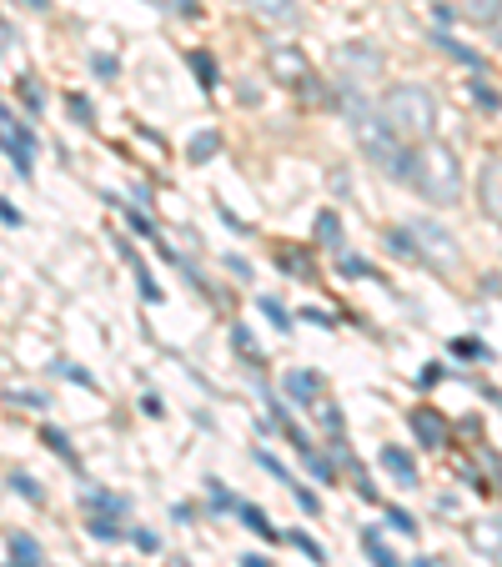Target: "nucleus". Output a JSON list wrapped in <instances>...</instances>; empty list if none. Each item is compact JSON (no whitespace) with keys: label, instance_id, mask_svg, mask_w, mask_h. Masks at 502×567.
<instances>
[{"label":"nucleus","instance_id":"nucleus-47","mask_svg":"<svg viewBox=\"0 0 502 567\" xmlns=\"http://www.w3.org/2000/svg\"><path fill=\"white\" fill-rule=\"evenodd\" d=\"M412 567H437V557H417V563Z\"/></svg>","mask_w":502,"mask_h":567},{"label":"nucleus","instance_id":"nucleus-37","mask_svg":"<svg viewBox=\"0 0 502 567\" xmlns=\"http://www.w3.org/2000/svg\"><path fill=\"white\" fill-rule=\"evenodd\" d=\"M387 522L397 532H417V522H412V512H402V507H387Z\"/></svg>","mask_w":502,"mask_h":567},{"label":"nucleus","instance_id":"nucleus-3","mask_svg":"<svg viewBox=\"0 0 502 567\" xmlns=\"http://www.w3.org/2000/svg\"><path fill=\"white\" fill-rule=\"evenodd\" d=\"M382 121H387L402 141H417V146H422V141H432V131H437V101H432V90L402 81V86H387V96H382Z\"/></svg>","mask_w":502,"mask_h":567},{"label":"nucleus","instance_id":"nucleus-14","mask_svg":"<svg viewBox=\"0 0 502 567\" xmlns=\"http://www.w3.org/2000/svg\"><path fill=\"white\" fill-rule=\"evenodd\" d=\"M427 40H437V46H442V51H447V56H457V61H463V65H472V71H482V56H477L472 46H463V40H452L447 30H432V36H427Z\"/></svg>","mask_w":502,"mask_h":567},{"label":"nucleus","instance_id":"nucleus-11","mask_svg":"<svg viewBox=\"0 0 502 567\" xmlns=\"http://www.w3.org/2000/svg\"><path fill=\"white\" fill-rule=\"evenodd\" d=\"M472 547L477 553H492V557H502V522H492V517H482V522H472Z\"/></svg>","mask_w":502,"mask_h":567},{"label":"nucleus","instance_id":"nucleus-10","mask_svg":"<svg viewBox=\"0 0 502 567\" xmlns=\"http://www.w3.org/2000/svg\"><path fill=\"white\" fill-rule=\"evenodd\" d=\"M382 467L392 472V482H402V487H417V462L402 447H382Z\"/></svg>","mask_w":502,"mask_h":567},{"label":"nucleus","instance_id":"nucleus-16","mask_svg":"<svg viewBox=\"0 0 502 567\" xmlns=\"http://www.w3.org/2000/svg\"><path fill=\"white\" fill-rule=\"evenodd\" d=\"M216 151H221V136H216V131H201V136H191V146H186V156L196 166H206Z\"/></svg>","mask_w":502,"mask_h":567},{"label":"nucleus","instance_id":"nucleus-8","mask_svg":"<svg viewBox=\"0 0 502 567\" xmlns=\"http://www.w3.org/2000/svg\"><path fill=\"white\" fill-rule=\"evenodd\" d=\"M407 422H412V432H417V442H422V447H432V452H437V447H447V437H452V427H447V417L437 412V407H412V412H407Z\"/></svg>","mask_w":502,"mask_h":567},{"label":"nucleus","instance_id":"nucleus-12","mask_svg":"<svg viewBox=\"0 0 502 567\" xmlns=\"http://www.w3.org/2000/svg\"><path fill=\"white\" fill-rule=\"evenodd\" d=\"M5 547H11V567H40V547H36L30 532H11Z\"/></svg>","mask_w":502,"mask_h":567},{"label":"nucleus","instance_id":"nucleus-5","mask_svg":"<svg viewBox=\"0 0 502 567\" xmlns=\"http://www.w3.org/2000/svg\"><path fill=\"white\" fill-rule=\"evenodd\" d=\"M266 71H272V81H281V86H307L312 81V61L301 56V46H287V40H276L272 51H266Z\"/></svg>","mask_w":502,"mask_h":567},{"label":"nucleus","instance_id":"nucleus-40","mask_svg":"<svg viewBox=\"0 0 502 567\" xmlns=\"http://www.w3.org/2000/svg\"><path fill=\"white\" fill-rule=\"evenodd\" d=\"M21 96H25V106H30V111H40V101H46L36 81H21Z\"/></svg>","mask_w":502,"mask_h":567},{"label":"nucleus","instance_id":"nucleus-48","mask_svg":"<svg viewBox=\"0 0 502 567\" xmlns=\"http://www.w3.org/2000/svg\"><path fill=\"white\" fill-rule=\"evenodd\" d=\"M25 5H30V11H46V5H50V0H25Z\"/></svg>","mask_w":502,"mask_h":567},{"label":"nucleus","instance_id":"nucleus-34","mask_svg":"<svg viewBox=\"0 0 502 567\" xmlns=\"http://www.w3.org/2000/svg\"><path fill=\"white\" fill-rule=\"evenodd\" d=\"M291 497L301 503V512H316V507H322V503H316V492H312V487H301V482H291Z\"/></svg>","mask_w":502,"mask_h":567},{"label":"nucleus","instance_id":"nucleus-38","mask_svg":"<svg viewBox=\"0 0 502 567\" xmlns=\"http://www.w3.org/2000/svg\"><path fill=\"white\" fill-rule=\"evenodd\" d=\"M256 462H262V467H266V472H272V477H276V482H291V477H287V467L276 462V457H272V452H256Z\"/></svg>","mask_w":502,"mask_h":567},{"label":"nucleus","instance_id":"nucleus-45","mask_svg":"<svg viewBox=\"0 0 502 567\" xmlns=\"http://www.w3.org/2000/svg\"><path fill=\"white\" fill-rule=\"evenodd\" d=\"M301 322H316V327H337V322H332L326 312H301Z\"/></svg>","mask_w":502,"mask_h":567},{"label":"nucleus","instance_id":"nucleus-36","mask_svg":"<svg viewBox=\"0 0 502 567\" xmlns=\"http://www.w3.org/2000/svg\"><path fill=\"white\" fill-rule=\"evenodd\" d=\"M342 277H372V266L362 256H342Z\"/></svg>","mask_w":502,"mask_h":567},{"label":"nucleus","instance_id":"nucleus-2","mask_svg":"<svg viewBox=\"0 0 502 567\" xmlns=\"http://www.w3.org/2000/svg\"><path fill=\"white\" fill-rule=\"evenodd\" d=\"M412 181L422 191V202L432 206H457L463 202V161L452 151L447 141H422L412 151Z\"/></svg>","mask_w":502,"mask_h":567},{"label":"nucleus","instance_id":"nucleus-6","mask_svg":"<svg viewBox=\"0 0 502 567\" xmlns=\"http://www.w3.org/2000/svg\"><path fill=\"white\" fill-rule=\"evenodd\" d=\"M337 71H342L347 86H362V81L382 76V56H376L367 40H351V46H342V51H337Z\"/></svg>","mask_w":502,"mask_h":567},{"label":"nucleus","instance_id":"nucleus-17","mask_svg":"<svg viewBox=\"0 0 502 567\" xmlns=\"http://www.w3.org/2000/svg\"><path fill=\"white\" fill-rule=\"evenodd\" d=\"M186 61H191V71H196L201 90H216V81H221V76H216V61H212V51H191Z\"/></svg>","mask_w":502,"mask_h":567},{"label":"nucleus","instance_id":"nucleus-49","mask_svg":"<svg viewBox=\"0 0 502 567\" xmlns=\"http://www.w3.org/2000/svg\"><path fill=\"white\" fill-rule=\"evenodd\" d=\"M492 30H498V40H502V15H498V21H492Z\"/></svg>","mask_w":502,"mask_h":567},{"label":"nucleus","instance_id":"nucleus-41","mask_svg":"<svg viewBox=\"0 0 502 567\" xmlns=\"http://www.w3.org/2000/svg\"><path fill=\"white\" fill-rule=\"evenodd\" d=\"M71 116L81 121V126H91V101L86 96H71Z\"/></svg>","mask_w":502,"mask_h":567},{"label":"nucleus","instance_id":"nucleus-15","mask_svg":"<svg viewBox=\"0 0 502 567\" xmlns=\"http://www.w3.org/2000/svg\"><path fill=\"white\" fill-rule=\"evenodd\" d=\"M276 262H281V271H291V277L316 281V262H312L307 252H276Z\"/></svg>","mask_w":502,"mask_h":567},{"label":"nucleus","instance_id":"nucleus-31","mask_svg":"<svg viewBox=\"0 0 502 567\" xmlns=\"http://www.w3.org/2000/svg\"><path fill=\"white\" fill-rule=\"evenodd\" d=\"M452 357H488V347L472 337H452Z\"/></svg>","mask_w":502,"mask_h":567},{"label":"nucleus","instance_id":"nucleus-22","mask_svg":"<svg viewBox=\"0 0 502 567\" xmlns=\"http://www.w3.org/2000/svg\"><path fill=\"white\" fill-rule=\"evenodd\" d=\"M467 96H472V101L482 106V111H502V96H498V90H492L482 76H477V81H467Z\"/></svg>","mask_w":502,"mask_h":567},{"label":"nucleus","instance_id":"nucleus-19","mask_svg":"<svg viewBox=\"0 0 502 567\" xmlns=\"http://www.w3.org/2000/svg\"><path fill=\"white\" fill-rule=\"evenodd\" d=\"M247 5L266 21H291V11H297V0H247Z\"/></svg>","mask_w":502,"mask_h":567},{"label":"nucleus","instance_id":"nucleus-39","mask_svg":"<svg viewBox=\"0 0 502 567\" xmlns=\"http://www.w3.org/2000/svg\"><path fill=\"white\" fill-rule=\"evenodd\" d=\"M91 65H96V76H106V81L121 71V65H116V56H91Z\"/></svg>","mask_w":502,"mask_h":567},{"label":"nucleus","instance_id":"nucleus-24","mask_svg":"<svg viewBox=\"0 0 502 567\" xmlns=\"http://www.w3.org/2000/svg\"><path fill=\"white\" fill-rule=\"evenodd\" d=\"M463 11H467V21H498L502 5L498 0H463Z\"/></svg>","mask_w":502,"mask_h":567},{"label":"nucleus","instance_id":"nucleus-21","mask_svg":"<svg viewBox=\"0 0 502 567\" xmlns=\"http://www.w3.org/2000/svg\"><path fill=\"white\" fill-rule=\"evenodd\" d=\"M362 547L372 553V567H402L397 557H392V547H387L382 537H376V532H362Z\"/></svg>","mask_w":502,"mask_h":567},{"label":"nucleus","instance_id":"nucleus-46","mask_svg":"<svg viewBox=\"0 0 502 567\" xmlns=\"http://www.w3.org/2000/svg\"><path fill=\"white\" fill-rule=\"evenodd\" d=\"M241 567H272V563H266V557H256V553H247V557H241Z\"/></svg>","mask_w":502,"mask_h":567},{"label":"nucleus","instance_id":"nucleus-13","mask_svg":"<svg viewBox=\"0 0 502 567\" xmlns=\"http://www.w3.org/2000/svg\"><path fill=\"white\" fill-rule=\"evenodd\" d=\"M342 216L337 211H322L316 216V246H326V252H342Z\"/></svg>","mask_w":502,"mask_h":567},{"label":"nucleus","instance_id":"nucleus-9","mask_svg":"<svg viewBox=\"0 0 502 567\" xmlns=\"http://www.w3.org/2000/svg\"><path fill=\"white\" fill-rule=\"evenodd\" d=\"M281 391H287V402H297V407H316V402H322V377L297 366V372L281 377Z\"/></svg>","mask_w":502,"mask_h":567},{"label":"nucleus","instance_id":"nucleus-1","mask_svg":"<svg viewBox=\"0 0 502 567\" xmlns=\"http://www.w3.org/2000/svg\"><path fill=\"white\" fill-rule=\"evenodd\" d=\"M342 116H347L351 136H357V146L367 151V161L382 171V176L392 181H407L412 176V151L402 146V136L382 121V111H372V106L357 96V86H347V96H342Z\"/></svg>","mask_w":502,"mask_h":567},{"label":"nucleus","instance_id":"nucleus-26","mask_svg":"<svg viewBox=\"0 0 502 567\" xmlns=\"http://www.w3.org/2000/svg\"><path fill=\"white\" fill-rule=\"evenodd\" d=\"M86 532H91V537H96V542H116V537H121V528H116V522H111V517H91V522H86Z\"/></svg>","mask_w":502,"mask_h":567},{"label":"nucleus","instance_id":"nucleus-44","mask_svg":"<svg viewBox=\"0 0 502 567\" xmlns=\"http://www.w3.org/2000/svg\"><path fill=\"white\" fill-rule=\"evenodd\" d=\"M0 221H5V227H11V231H15V227H21V211H15V206H11V202H0Z\"/></svg>","mask_w":502,"mask_h":567},{"label":"nucleus","instance_id":"nucleus-29","mask_svg":"<svg viewBox=\"0 0 502 567\" xmlns=\"http://www.w3.org/2000/svg\"><path fill=\"white\" fill-rule=\"evenodd\" d=\"M262 312L272 316V322H276V327H281V331H291V316H287V306L276 302V296H262Z\"/></svg>","mask_w":502,"mask_h":567},{"label":"nucleus","instance_id":"nucleus-28","mask_svg":"<svg viewBox=\"0 0 502 567\" xmlns=\"http://www.w3.org/2000/svg\"><path fill=\"white\" fill-rule=\"evenodd\" d=\"M40 442H46L50 452H61V457H71V437H65V432H61V427H46V432H40Z\"/></svg>","mask_w":502,"mask_h":567},{"label":"nucleus","instance_id":"nucleus-30","mask_svg":"<svg viewBox=\"0 0 502 567\" xmlns=\"http://www.w3.org/2000/svg\"><path fill=\"white\" fill-rule=\"evenodd\" d=\"M151 5H161L171 15H201V0H151Z\"/></svg>","mask_w":502,"mask_h":567},{"label":"nucleus","instance_id":"nucleus-35","mask_svg":"<svg viewBox=\"0 0 502 567\" xmlns=\"http://www.w3.org/2000/svg\"><path fill=\"white\" fill-rule=\"evenodd\" d=\"M126 221H131V231H141V236L156 241V227H151V216H146V211H126Z\"/></svg>","mask_w":502,"mask_h":567},{"label":"nucleus","instance_id":"nucleus-32","mask_svg":"<svg viewBox=\"0 0 502 567\" xmlns=\"http://www.w3.org/2000/svg\"><path fill=\"white\" fill-rule=\"evenodd\" d=\"M316 412H322V427L332 432V437H342V412L337 407H326V402H316Z\"/></svg>","mask_w":502,"mask_h":567},{"label":"nucleus","instance_id":"nucleus-27","mask_svg":"<svg viewBox=\"0 0 502 567\" xmlns=\"http://www.w3.org/2000/svg\"><path fill=\"white\" fill-rule=\"evenodd\" d=\"M86 507L91 512H121V497H111V492H86Z\"/></svg>","mask_w":502,"mask_h":567},{"label":"nucleus","instance_id":"nucleus-4","mask_svg":"<svg viewBox=\"0 0 502 567\" xmlns=\"http://www.w3.org/2000/svg\"><path fill=\"white\" fill-rule=\"evenodd\" d=\"M407 231H412L417 241V262L437 266V271H457L463 266V246H457V236H452L447 227H437V221H407Z\"/></svg>","mask_w":502,"mask_h":567},{"label":"nucleus","instance_id":"nucleus-20","mask_svg":"<svg viewBox=\"0 0 502 567\" xmlns=\"http://www.w3.org/2000/svg\"><path fill=\"white\" fill-rule=\"evenodd\" d=\"M387 246H392V256H402V262H417V241H412V231H407V227H392L387 231Z\"/></svg>","mask_w":502,"mask_h":567},{"label":"nucleus","instance_id":"nucleus-43","mask_svg":"<svg viewBox=\"0 0 502 567\" xmlns=\"http://www.w3.org/2000/svg\"><path fill=\"white\" fill-rule=\"evenodd\" d=\"M131 542H136V547H141V553H156V532H131Z\"/></svg>","mask_w":502,"mask_h":567},{"label":"nucleus","instance_id":"nucleus-33","mask_svg":"<svg viewBox=\"0 0 502 567\" xmlns=\"http://www.w3.org/2000/svg\"><path fill=\"white\" fill-rule=\"evenodd\" d=\"M291 542H297V547H301V553H307V557H312V563H326V553H322V547H316V542L312 537H307V532H291Z\"/></svg>","mask_w":502,"mask_h":567},{"label":"nucleus","instance_id":"nucleus-42","mask_svg":"<svg viewBox=\"0 0 502 567\" xmlns=\"http://www.w3.org/2000/svg\"><path fill=\"white\" fill-rule=\"evenodd\" d=\"M212 507H241L237 497H231V492L221 487V482H212Z\"/></svg>","mask_w":502,"mask_h":567},{"label":"nucleus","instance_id":"nucleus-18","mask_svg":"<svg viewBox=\"0 0 502 567\" xmlns=\"http://www.w3.org/2000/svg\"><path fill=\"white\" fill-rule=\"evenodd\" d=\"M297 452H301V462L312 467V477H316V482H337V472H332V462H326V457H322V452H316L312 442H301Z\"/></svg>","mask_w":502,"mask_h":567},{"label":"nucleus","instance_id":"nucleus-23","mask_svg":"<svg viewBox=\"0 0 502 567\" xmlns=\"http://www.w3.org/2000/svg\"><path fill=\"white\" fill-rule=\"evenodd\" d=\"M241 522H247L251 532H262L266 542H276V528H272V517H266L262 507H241Z\"/></svg>","mask_w":502,"mask_h":567},{"label":"nucleus","instance_id":"nucleus-7","mask_svg":"<svg viewBox=\"0 0 502 567\" xmlns=\"http://www.w3.org/2000/svg\"><path fill=\"white\" fill-rule=\"evenodd\" d=\"M477 206L502 221V156H488V161L477 166Z\"/></svg>","mask_w":502,"mask_h":567},{"label":"nucleus","instance_id":"nucleus-25","mask_svg":"<svg viewBox=\"0 0 502 567\" xmlns=\"http://www.w3.org/2000/svg\"><path fill=\"white\" fill-rule=\"evenodd\" d=\"M5 482H11V492H21L25 503H46V492H40L36 482L25 477V472H11V477H5Z\"/></svg>","mask_w":502,"mask_h":567}]
</instances>
